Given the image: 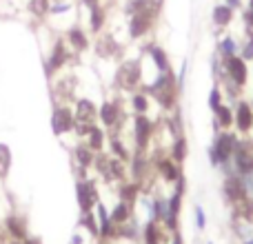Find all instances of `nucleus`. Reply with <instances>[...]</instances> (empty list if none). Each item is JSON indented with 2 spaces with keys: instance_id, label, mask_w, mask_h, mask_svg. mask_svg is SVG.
I'll return each mask as SVG.
<instances>
[{
  "instance_id": "33",
  "label": "nucleus",
  "mask_w": 253,
  "mask_h": 244,
  "mask_svg": "<svg viewBox=\"0 0 253 244\" xmlns=\"http://www.w3.org/2000/svg\"><path fill=\"white\" fill-rule=\"evenodd\" d=\"M242 22L247 29H253V0H247L245 9H242Z\"/></svg>"
},
{
  "instance_id": "38",
  "label": "nucleus",
  "mask_w": 253,
  "mask_h": 244,
  "mask_svg": "<svg viewBox=\"0 0 253 244\" xmlns=\"http://www.w3.org/2000/svg\"><path fill=\"white\" fill-rule=\"evenodd\" d=\"M18 220H9V227H11V231L16 233V236H22V227L20 224H16Z\"/></svg>"
},
{
  "instance_id": "24",
  "label": "nucleus",
  "mask_w": 253,
  "mask_h": 244,
  "mask_svg": "<svg viewBox=\"0 0 253 244\" xmlns=\"http://www.w3.org/2000/svg\"><path fill=\"white\" fill-rule=\"evenodd\" d=\"M222 105H224L222 87H220V84L215 82V84H213V89H211V93H209V109H211V114H215V111H218Z\"/></svg>"
},
{
  "instance_id": "19",
  "label": "nucleus",
  "mask_w": 253,
  "mask_h": 244,
  "mask_svg": "<svg viewBox=\"0 0 253 244\" xmlns=\"http://www.w3.org/2000/svg\"><path fill=\"white\" fill-rule=\"evenodd\" d=\"M140 191H142V187H140L135 180H131V182H120V189H118V198L120 202H126L129 206L135 204V200H138Z\"/></svg>"
},
{
  "instance_id": "39",
  "label": "nucleus",
  "mask_w": 253,
  "mask_h": 244,
  "mask_svg": "<svg viewBox=\"0 0 253 244\" xmlns=\"http://www.w3.org/2000/svg\"><path fill=\"white\" fill-rule=\"evenodd\" d=\"M84 4H87L89 9H93V7H98L100 2H98V0H84Z\"/></svg>"
},
{
  "instance_id": "17",
  "label": "nucleus",
  "mask_w": 253,
  "mask_h": 244,
  "mask_svg": "<svg viewBox=\"0 0 253 244\" xmlns=\"http://www.w3.org/2000/svg\"><path fill=\"white\" fill-rule=\"evenodd\" d=\"M233 126V107L224 102L218 111L213 114V129L215 131H227Z\"/></svg>"
},
{
  "instance_id": "31",
  "label": "nucleus",
  "mask_w": 253,
  "mask_h": 244,
  "mask_svg": "<svg viewBox=\"0 0 253 244\" xmlns=\"http://www.w3.org/2000/svg\"><path fill=\"white\" fill-rule=\"evenodd\" d=\"M89 11H91V29L93 31H100L102 25H105V11H102V7L98 4V7L89 9Z\"/></svg>"
},
{
  "instance_id": "29",
  "label": "nucleus",
  "mask_w": 253,
  "mask_h": 244,
  "mask_svg": "<svg viewBox=\"0 0 253 244\" xmlns=\"http://www.w3.org/2000/svg\"><path fill=\"white\" fill-rule=\"evenodd\" d=\"M109 147H111V151H114V156L118 158V160H129V153H126V147H125L123 142H120L118 135H111Z\"/></svg>"
},
{
  "instance_id": "44",
  "label": "nucleus",
  "mask_w": 253,
  "mask_h": 244,
  "mask_svg": "<svg viewBox=\"0 0 253 244\" xmlns=\"http://www.w3.org/2000/svg\"><path fill=\"white\" fill-rule=\"evenodd\" d=\"M209 244H211V242H209Z\"/></svg>"
},
{
  "instance_id": "21",
  "label": "nucleus",
  "mask_w": 253,
  "mask_h": 244,
  "mask_svg": "<svg viewBox=\"0 0 253 244\" xmlns=\"http://www.w3.org/2000/svg\"><path fill=\"white\" fill-rule=\"evenodd\" d=\"M51 124H53V131H56V133H65V131H69L71 126H74V116H71V111H67V109H58V111H53Z\"/></svg>"
},
{
  "instance_id": "11",
  "label": "nucleus",
  "mask_w": 253,
  "mask_h": 244,
  "mask_svg": "<svg viewBox=\"0 0 253 244\" xmlns=\"http://www.w3.org/2000/svg\"><path fill=\"white\" fill-rule=\"evenodd\" d=\"M153 22H156V16L151 13H131L129 18V36L133 40L147 36L149 31L153 29Z\"/></svg>"
},
{
  "instance_id": "23",
  "label": "nucleus",
  "mask_w": 253,
  "mask_h": 244,
  "mask_svg": "<svg viewBox=\"0 0 253 244\" xmlns=\"http://www.w3.org/2000/svg\"><path fill=\"white\" fill-rule=\"evenodd\" d=\"M131 109H133V114L147 116L149 109H151V102H149L147 93H144V91H135L133 96H131Z\"/></svg>"
},
{
  "instance_id": "1",
  "label": "nucleus",
  "mask_w": 253,
  "mask_h": 244,
  "mask_svg": "<svg viewBox=\"0 0 253 244\" xmlns=\"http://www.w3.org/2000/svg\"><path fill=\"white\" fill-rule=\"evenodd\" d=\"M142 89H144V93H147V96H151L153 100L160 105V109L165 111V114H169V111L175 109V102H178L180 89H178V82H175L173 69L158 74L151 82L142 84Z\"/></svg>"
},
{
  "instance_id": "12",
  "label": "nucleus",
  "mask_w": 253,
  "mask_h": 244,
  "mask_svg": "<svg viewBox=\"0 0 253 244\" xmlns=\"http://www.w3.org/2000/svg\"><path fill=\"white\" fill-rule=\"evenodd\" d=\"M78 202H80V209H83L84 213L91 211V206L98 204V189L91 180L78 182Z\"/></svg>"
},
{
  "instance_id": "7",
  "label": "nucleus",
  "mask_w": 253,
  "mask_h": 244,
  "mask_svg": "<svg viewBox=\"0 0 253 244\" xmlns=\"http://www.w3.org/2000/svg\"><path fill=\"white\" fill-rule=\"evenodd\" d=\"M222 198L231 206H238V204H242L245 200H249L245 178H242V175H238V173L224 175V180H222Z\"/></svg>"
},
{
  "instance_id": "42",
  "label": "nucleus",
  "mask_w": 253,
  "mask_h": 244,
  "mask_svg": "<svg viewBox=\"0 0 253 244\" xmlns=\"http://www.w3.org/2000/svg\"><path fill=\"white\" fill-rule=\"evenodd\" d=\"M249 138H251V142H253V131H251V133H249Z\"/></svg>"
},
{
  "instance_id": "9",
  "label": "nucleus",
  "mask_w": 253,
  "mask_h": 244,
  "mask_svg": "<svg viewBox=\"0 0 253 244\" xmlns=\"http://www.w3.org/2000/svg\"><path fill=\"white\" fill-rule=\"evenodd\" d=\"M96 107H93L91 100H80L78 107H76V116H74V129L78 131L80 135H87L89 129L93 126V122H96Z\"/></svg>"
},
{
  "instance_id": "41",
  "label": "nucleus",
  "mask_w": 253,
  "mask_h": 244,
  "mask_svg": "<svg viewBox=\"0 0 253 244\" xmlns=\"http://www.w3.org/2000/svg\"><path fill=\"white\" fill-rule=\"evenodd\" d=\"M249 105H251V109H253V98H251V100H249Z\"/></svg>"
},
{
  "instance_id": "27",
  "label": "nucleus",
  "mask_w": 253,
  "mask_h": 244,
  "mask_svg": "<svg viewBox=\"0 0 253 244\" xmlns=\"http://www.w3.org/2000/svg\"><path fill=\"white\" fill-rule=\"evenodd\" d=\"M238 56L245 58L247 62H253V29H247V38H245V42H240Z\"/></svg>"
},
{
  "instance_id": "3",
  "label": "nucleus",
  "mask_w": 253,
  "mask_h": 244,
  "mask_svg": "<svg viewBox=\"0 0 253 244\" xmlns=\"http://www.w3.org/2000/svg\"><path fill=\"white\" fill-rule=\"evenodd\" d=\"M220 80H229V82H233L236 87L245 89L247 82H249V65H247L245 58L233 56V58L222 60V71H220L215 82H220Z\"/></svg>"
},
{
  "instance_id": "34",
  "label": "nucleus",
  "mask_w": 253,
  "mask_h": 244,
  "mask_svg": "<svg viewBox=\"0 0 253 244\" xmlns=\"http://www.w3.org/2000/svg\"><path fill=\"white\" fill-rule=\"evenodd\" d=\"M29 9H31V13H36V16H42V13H47L49 2H47V0H31Z\"/></svg>"
},
{
  "instance_id": "40",
  "label": "nucleus",
  "mask_w": 253,
  "mask_h": 244,
  "mask_svg": "<svg viewBox=\"0 0 253 244\" xmlns=\"http://www.w3.org/2000/svg\"><path fill=\"white\" fill-rule=\"evenodd\" d=\"M242 244H253V238H247V240L242 242Z\"/></svg>"
},
{
  "instance_id": "43",
  "label": "nucleus",
  "mask_w": 253,
  "mask_h": 244,
  "mask_svg": "<svg viewBox=\"0 0 253 244\" xmlns=\"http://www.w3.org/2000/svg\"><path fill=\"white\" fill-rule=\"evenodd\" d=\"M22 244H34V242H22Z\"/></svg>"
},
{
  "instance_id": "26",
  "label": "nucleus",
  "mask_w": 253,
  "mask_h": 244,
  "mask_svg": "<svg viewBox=\"0 0 253 244\" xmlns=\"http://www.w3.org/2000/svg\"><path fill=\"white\" fill-rule=\"evenodd\" d=\"M96 51L100 53L102 58H109V56H114L116 51H118V47H116V42H114V38H100L98 40V44H96Z\"/></svg>"
},
{
  "instance_id": "25",
  "label": "nucleus",
  "mask_w": 253,
  "mask_h": 244,
  "mask_svg": "<svg viewBox=\"0 0 253 244\" xmlns=\"http://www.w3.org/2000/svg\"><path fill=\"white\" fill-rule=\"evenodd\" d=\"M87 135H89V149H91V151H102V144H105V133H102V129L91 126Z\"/></svg>"
},
{
  "instance_id": "13",
  "label": "nucleus",
  "mask_w": 253,
  "mask_h": 244,
  "mask_svg": "<svg viewBox=\"0 0 253 244\" xmlns=\"http://www.w3.org/2000/svg\"><path fill=\"white\" fill-rule=\"evenodd\" d=\"M165 0H131L126 4V13H151V16H160Z\"/></svg>"
},
{
  "instance_id": "32",
  "label": "nucleus",
  "mask_w": 253,
  "mask_h": 244,
  "mask_svg": "<svg viewBox=\"0 0 253 244\" xmlns=\"http://www.w3.org/2000/svg\"><path fill=\"white\" fill-rule=\"evenodd\" d=\"M69 38H71V44H74L76 49H84V47H87V38H84V34L80 29H71L69 31Z\"/></svg>"
},
{
  "instance_id": "2",
  "label": "nucleus",
  "mask_w": 253,
  "mask_h": 244,
  "mask_svg": "<svg viewBox=\"0 0 253 244\" xmlns=\"http://www.w3.org/2000/svg\"><path fill=\"white\" fill-rule=\"evenodd\" d=\"M238 142H240V133L227 129V131H215L213 144L209 149V160L213 166H222L231 160L233 151H236Z\"/></svg>"
},
{
  "instance_id": "8",
  "label": "nucleus",
  "mask_w": 253,
  "mask_h": 244,
  "mask_svg": "<svg viewBox=\"0 0 253 244\" xmlns=\"http://www.w3.org/2000/svg\"><path fill=\"white\" fill-rule=\"evenodd\" d=\"M96 166L100 171V175L107 182H125V160L118 158H107V156H98L96 158Z\"/></svg>"
},
{
  "instance_id": "16",
  "label": "nucleus",
  "mask_w": 253,
  "mask_h": 244,
  "mask_svg": "<svg viewBox=\"0 0 253 244\" xmlns=\"http://www.w3.org/2000/svg\"><path fill=\"white\" fill-rule=\"evenodd\" d=\"M147 53H149V58H151L153 67L158 69V74H162V71H169V69H171L169 53H167L165 49L160 47V44H151V47H147Z\"/></svg>"
},
{
  "instance_id": "28",
  "label": "nucleus",
  "mask_w": 253,
  "mask_h": 244,
  "mask_svg": "<svg viewBox=\"0 0 253 244\" xmlns=\"http://www.w3.org/2000/svg\"><path fill=\"white\" fill-rule=\"evenodd\" d=\"M65 60H67L65 44L58 42V44H56V49H53V53H51V60H49V71H51V69H58V67H60Z\"/></svg>"
},
{
  "instance_id": "20",
  "label": "nucleus",
  "mask_w": 253,
  "mask_h": 244,
  "mask_svg": "<svg viewBox=\"0 0 253 244\" xmlns=\"http://www.w3.org/2000/svg\"><path fill=\"white\" fill-rule=\"evenodd\" d=\"M238 51H240V44H238V40L233 38V36H224V38L218 40V58L220 60H227V58L238 56Z\"/></svg>"
},
{
  "instance_id": "37",
  "label": "nucleus",
  "mask_w": 253,
  "mask_h": 244,
  "mask_svg": "<svg viewBox=\"0 0 253 244\" xmlns=\"http://www.w3.org/2000/svg\"><path fill=\"white\" fill-rule=\"evenodd\" d=\"M224 4H227V7H231L233 11H236V9H245V0H222Z\"/></svg>"
},
{
  "instance_id": "35",
  "label": "nucleus",
  "mask_w": 253,
  "mask_h": 244,
  "mask_svg": "<svg viewBox=\"0 0 253 244\" xmlns=\"http://www.w3.org/2000/svg\"><path fill=\"white\" fill-rule=\"evenodd\" d=\"M9 151H7V147L4 144H0V175H4L7 173V169H9Z\"/></svg>"
},
{
  "instance_id": "22",
  "label": "nucleus",
  "mask_w": 253,
  "mask_h": 244,
  "mask_svg": "<svg viewBox=\"0 0 253 244\" xmlns=\"http://www.w3.org/2000/svg\"><path fill=\"white\" fill-rule=\"evenodd\" d=\"M131 209H133V206H129L126 202H118V204H116V209L111 211V215H109L111 222H114V227L129 222L131 220Z\"/></svg>"
},
{
  "instance_id": "6",
  "label": "nucleus",
  "mask_w": 253,
  "mask_h": 244,
  "mask_svg": "<svg viewBox=\"0 0 253 244\" xmlns=\"http://www.w3.org/2000/svg\"><path fill=\"white\" fill-rule=\"evenodd\" d=\"M116 82L125 91H135L142 84V62L140 60H125L116 74Z\"/></svg>"
},
{
  "instance_id": "10",
  "label": "nucleus",
  "mask_w": 253,
  "mask_h": 244,
  "mask_svg": "<svg viewBox=\"0 0 253 244\" xmlns=\"http://www.w3.org/2000/svg\"><path fill=\"white\" fill-rule=\"evenodd\" d=\"M233 126L238 129L240 135H249L253 131V109L249 100H238L233 105Z\"/></svg>"
},
{
  "instance_id": "14",
  "label": "nucleus",
  "mask_w": 253,
  "mask_h": 244,
  "mask_svg": "<svg viewBox=\"0 0 253 244\" xmlns=\"http://www.w3.org/2000/svg\"><path fill=\"white\" fill-rule=\"evenodd\" d=\"M100 120L105 126H118L120 120H123V111H120V105L118 102H105L100 107Z\"/></svg>"
},
{
  "instance_id": "15",
  "label": "nucleus",
  "mask_w": 253,
  "mask_h": 244,
  "mask_svg": "<svg viewBox=\"0 0 253 244\" xmlns=\"http://www.w3.org/2000/svg\"><path fill=\"white\" fill-rule=\"evenodd\" d=\"M167 153H169V158H173L178 164H182V162L189 158V140H187V135H178V138L171 140Z\"/></svg>"
},
{
  "instance_id": "36",
  "label": "nucleus",
  "mask_w": 253,
  "mask_h": 244,
  "mask_svg": "<svg viewBox=\"0 0 253 244\" xmlns=\"http://www.w3.org/2000/svg\"><path fill=\"white\" fill-rule=\"evenodd\" d=\"M196 224H198V229L207 227V215H205V211H202V206H196Z\"/></svg>"
},
{
  "instance_id": "30",
  "label": "nucleus",
  "mask_w": 253,
  "mask_h": 244,
  "mask_svg": "<svg viewBox=\"0 0 253 244\" xmlns=\"http://www.w3.org/2000/svg\"><path fill=\"white\" fill-rule=\"evenodd\" d=\"M76 160H78L80 166L84 169V166H89L93 162V151L89 147H78L76 149Z\"/></svg>"
},
{
  "instance_id": "5",
  "label": "nucleus",
  "mask_w": 253,
  "mask_h": 244,
  "mask_svg": "<svg viewBox=\"0 0 253 244\" xmlns=\"http://www.w3.org/2000/svg\"><path fill=\"white\" fill-rule=\"evenodd\" d=\"M151 162H153V169H156V173L160 175V180L165 184H175V180H178L180 175L184 173L182 164H178L173 158H169V153H167L165 149H158V156L153 158Z\"/></svg>"
},
{
  "instance_id": "4",
  "label": "nucleus",
  "mask_w": 253,
  "mask_h": 244,
  "mask_svg": "<svg viewBox=\"0 0 253 244\" xmlns=\"http://www.w3.org/2000/svg\"><path fill=\"white\" fill-rule=\"evenodd\" d=\"M156 138V122L149 116L135 114L133 116V144L135 151H147L151 147V140Z\"/></svg>"
},
{
  "instance_id": "18",
  "label": "nucleus",
  "mask_w": 253,
  "mask_h": 244,
  "mask_svg": "<svg viewBox=\"0 0 253 244\" xmlns=\"http://www.w3.org/2000/svg\"><path fill=\"white\" fill-rule=\"evenodd\" d=\"M233 16H236V11H233L231 7H227L224 2L215 4L213 11H211V20H213L215 27H220V29H224V27H229L233 22Z\"/></svg>"
}]
</instances>
